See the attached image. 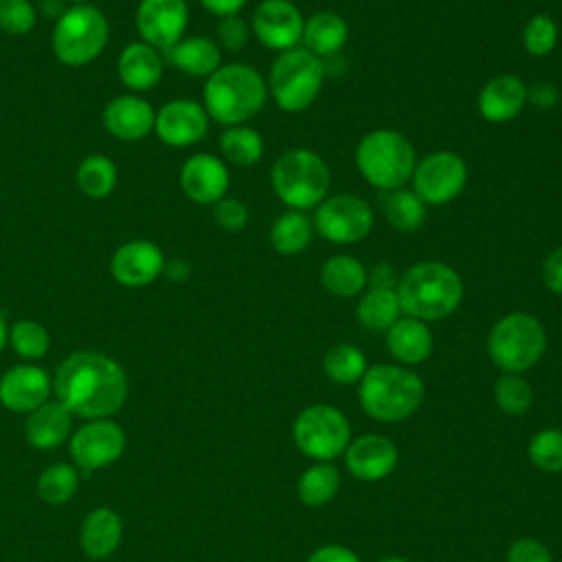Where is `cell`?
<instances>
[{"label": "cell", "instance_id": "obj_27", "mask_svg": "<svg viewBox=\"0 0 562 562\" xmlns=\"http://www.w3.org/2000/svg\"><path fill=\"white\" fill-rule=\"evenodd\" d=\"M123 538V520L110 507H94L79 527V547L90 560L110 558Z\"/></svg>", "mask_w": 562, "mask_h": 562}, {"label": "cell", "instance_id": "obj_3", "mask_svg": "<svg viewBox=\"0 0 562 562\" xmlns=\"http://www.w3.org/2000/svg\"><path fill=\"white\" fill-rule=\"evenodd\" d=\"M395 292L404 316L432 323L443 321L459 310L465 288L461 274L452 266L428 259L413 263L397 279Z\"/></svg>", "mask_w": 562, "mask_h": 562}, {"label": "cell", "instance_id": "obj_20", "mask_svg": "<svg viewBox=\"0 0 562 562\" xmlns=\"http://www.w3.org/2000/svg\"><path fill=\"white\" fill-rule=\"evenodd\" d=\"M101 121L108 134H112L119 140L134 143L154 132L156 110L147 99L127 92L116 94L105 103Z\"/></svg>", "mask_w": 562, "mask_h": 562}, {"label": "cell", "instance_id": "obj_53", "mask_svg": "<svg viewBox=\"0 0 562 562\" xmlns=\"http://www.w3.org/2000/svg\"><path fill=\"white\" fill-rule=\"evenodd\" d=\"M7 336H9V327H7L4 316L0 314V353H2V349L7 347Z\"/></svg>", "mask_w": 562, "mask_h": 562}, {"label": "cell", "instance_id": "obj_5", "mask_svg": "<svg viewBox=\"0 0 562 562\" xmlns=\"http://www.w3.org/2000/svg\"><path fill=\"white\" fill-rule=\"evenodd\" d=\"M358 384L362 411L384 424L406 419L424 400L422 378L402 364L369 367Z\"/></svg>", "mask_w": 562, "mask_h": 562}, {"label": "cell", "instance_id": "obj_46", "mask_svg": "<svg viewBox=\"0 0 562 562\" xmlns=\"http://www.w3.org/2000/svg\"><path fill=\"white\" fill-rule=\"evenodd\" d=\"M542 283L549 292L562 296V246L553 248L542 261Z\"/></svg>", "mask_w": 562, "mask_h": 562}, {"label": "cell", "instance_id": "obj_42", "mask_svg": "<svg viewBox=\"0 0 562 562\" xmlns=\"http://www.w3.org/2000/svg\"><path fill=\"white\" fill-rule=\"evenodd\" d=\"M37 22V9L31 0H0V31L26 35Z\"/></svg>", "mask_w": 562, "mask_h": 562}, {"label": "cell", "instance_id": "obj_32", "mask_svg": "<svg viewBox=\"0 0 562 562\" xmlns=\"http://www.w3.org/2000/svg\"><path fill=\"white\" fill-rule=\"evenodd\" d=\"M402 314L395 290L367 288L356 305V318L371 331H386Z\"/></svg>", "mask_w": 562, "mask_h": 562}, {"label": "cell", "instance_id": "obj_8", "mask_svg": "<svg viewBox=\"0 0 562 562\" xmlns=\"http://www.w3.org/2000/svg\"><path fill=\"white\" fill-rule=\"evenodd\" d=\"M547 349V331L538 316L509 312L487 334V356L503 373H525L540 362Z\"/></svg>", "mask_w": 562, "mask_h": 562}, {"label": "cell", "instance_id": "obj_40", "mask_svg": "<svg viewBox=\"0 0 562 562\" xmlns=\"http://www.w3.org/2000/svg\"><path fill=\"white\" fill-rule=\"evenodd\" d=\"M558 22L547 13L531 15L522 26V48L531 57H547L558 44Z\"/></svg>", "mask_w": 562, "mask_h": 562}, {"label": "cell", "instance_id": "obj_13", "mask_svg": "<svg viewBox=\"0 0 562 562\" xmlns=\"http://www.w3.org/2000/svg\"><path fill=\"white\" fill-rule=\"evenodd\" d=\"M125 430L112 417H108L90 419L79 426L68 439V450L75 468L90 474L119 461L125 452Z\"/></svg>", "mask_w": 562, "mask_h": 562}, {"label": "cell", "instance_id": "obj_26", "mask_svg": "<svg viewBox=\"0 0 562 562\" xmlns=\"http://www.w3.org/2000/svg\"><path fill=\"white\" fill-rule=\"evenodd\" d=\"M72 435V415L50 397L26 415L24 437L37 450H53L68 441Z\"/></svg>", "mask_w": 562, "mask_h": 562}, {"label": "cell", "instance_id": "obj_15", "mask_svg": "<svg viewBox=\"0 0 562 562\" xmlns=\"http://www.w3.org/2000/svg\"><path fill=\"white\" fill-rule=\"evenodd\" d=\"M140 40L160 53L184 37L189 26L187 0H140L134 13Z\"/></svg>", "mask_w": 562, "mask_h": 562}, {"label": "cell", "instance_id": "obj_38", "mask_svg": "<svg viewBox=\"0 0 562 562\" xmlns=\"http://www.w3.org/2000/svg\"><path fill=\"white\" fill-rule=\"evenodd\" d=\"M79 487V472L70 463H50L37 479V496L46 505L68 503Z\"/></svg>", "mask_w": 562, "mask_h": 562}, {"label": "cell", "instance_id": "obj_19", "mask_svg": "<svg viewBox=\"0 0 562 562\" xmlns=\"http://www.w3.org/2000/svg\"><path fill=\"white\" fill-rule=\"evenodd\" d=\"M180 187L184 195L204 206H213L228 193L231 173L226 162L215 154H193L180 167Z\"/></svg>", "mask_w": 562, "mask_h": 562}, {"label": "cell", "instance_id": "obj_17", "mask_svg": "<svg viewBox=\"0 0 562 562\" xmlns=\"http://www.w3.org/2000/svg\"><path fill=\"white\" fill-rule=\"evenodd\" d=\"M53 395V378L35 362L7 369L0 378V404L18 415H29Z\"/></svg>", "mask_w": 562, "mask_h": 562}, {"label": "cell", "instance_id": "obj_6", "mask_svg": "<svg viewBox=\"0 0 562 562\" xmlns=\"http://www.w3.org/2000/svg\"><path fill=\"white\" fill-rule=\"evenodd\" d=\"M274 195L294 211H314L331 187V173L321 154L307 147L285 149L270 169Z\"/></svg>", "mask_w": 562, "mask_h": 562}, {"label": "cell", "instance_id": "obj_52", "mask_svg": "<svg viewBox=\"0 0 562 562\" xmlns=\"http://www.w3.org/2000/svg\"><path fill=\"white\" fill-rule=\"evenodd\" d=\"M64 2H66V0H42V2H40V9H44L46 15H57V18H59V15L66 11Z\"/></svg>", "mask_w": 562, "mask_h": 562}, {"label": "cell", "instance_id": "obj_41", "mask_svg": "<svg viewBox=\"0 0 562 562\" xmlns=\"http://www.w3.org/2000/svg\"><path fill=\"white\" fill-rule=\"evenodd\" d=\"M529 461L549 474L562 472V430L560 428H544L536 432L527 448Z\"/></svg>", "mask_w": 562, "mask_h": 562}, {"label": "cell", "instance_id": "obj_28", "mask_svg": "<svg viewBox=\"0 0 562 562\" xmlns=\"http://www.w3.org/2000/svg\"><path fill=\"white\" fill-rule=\"evenodd\" d=\"M347 40H349V24L340 13L323 9L305 18L301 46L312 55H316L318 59L325 61L338 55L345 48Z\"/></svg>", "mask_w": 562, "mask_h": 562}, {"label": "cell", "instance_id": "obj_39", "mask_svg": "<svg viewBox=\"0 0 562 562\" xmlns=\"http://www.w3.org/2000/svg\"><path fill=\"white\" fill-rule=\"evenodd\" d=\"M494 402L507 415H522L533 402L531 384L522 373H501L494 382Z\"/></svg>", "mask_w": 562, "mask_h": 562}, {"label": "cell", "instance_id": "obj_12", "mask_svg": "<svg viewBox=\"0 0 562 562\" xmlns=\"http://www.w3.org/2000/svg\"><path fill=\"white\" fill-rule=\"evenodd\" d=\"M468 162L452 149H437L417 160L411 189L426 206H446L459 198L468 184Z\"/></svg>", "mask_w": 562, "mask_h": 562}, {"label": "cell", "instance_id": "obj_7", "mask_svg": "<svg viewBox=\"0 0 562 562\" xmlns=\"http://www.w3.org/2000/svg\"><path fill=\"white\" fill-rule=\"evenodd\" d=\"M325 75V61L303 46L279 53L266 77L268 97L288 114L303 112L318 99Z\"/></svg>", "mask_w": 562, "mask_h": 562}, {"label": "cell", "instance_id": "obj_49", "mask_svg": "<svg viewBox=\"0 0 562 562\" xmlns=\"http://www.w3.org/2000/svg\"><path fill=\"white\" fill-rule=\"evenodd\" d=\"M395 285H397V277H395V268L391 263L380 261L371 270H367V288L395 290Z\"/></svg>", "mask_w": 562, "mask_h": 562}, {"label": "cell", "instance_id": "obj_54", "mask_svg": "<svg viewBox=\"0 0 562 562\" xmlns=\"http://www.w3.org/2000/svg\"><path fill=\"white\" fill-rule=\"evenodd\" d=\"M378 562H408V560L397 558V555H391V558H382V560H378Z\"/></svg>", "mask_w": 562, "mask_h": 562}, {"label": "cell", "instance_id": "obj_1", "mask_svg": "<svg viewBox=\"0 0 562 562\" xmlns=\"http://www.w3.org/2000/svg\"><path fill=\"white\" fill-rule=\"evenodd\" d=\"M127 373L101 351L79 349L66 356L53 375L55 400L72 415L86 422L108 419L119 413L127 400Z\"/></svg>", "mask_w": 562, "mask_h": 562}, {"label": "cell", "instance_id": "obj_29", "mask_svg": "<svg viewBox=\"0 0 562 562\" xmlns=\"http://www.w3.org/2000/svg\"><path fill=\"white\" fill-rule=\"evenodd\" d=\"M325 292L338 299H353L367 290V268L353 255H331L318 270Z\"/></svg>", "mask_w": 562, "mask_h": 562}, {"label": "cell", "instance_id": "obj_4", "mask_svg": "<svg viewBox=\"0 0 562 562\" xmlns=\"http://www.w3.org/2000/svg\"><path fill=\"white\" fill-rule=\"evenodd\" d=\"M353 162L364 182L382 193L402 189L411 182L417 154L413 143L402 132L378 127L358 140Z\"/></svg>", "mask_w": 562, "mask_h": 562}, {"label": "cell", "instance_id": "obj_55", "mask_svg": "<svg viewBox=\"0 0 562 562\" xmlns=\"http://www.w3.org/2000/svg\"><path fill=\"white\" fill-rule=\"evenodd\" d=\"M66 2H70V4H88L90 0H66Z\"/></svg>", "mask_w": 562, "mask_h": 562}, {"label": "cell", "instance_id": "obj_34", "mask_svg": "<svg viewBox=\"0 0 562 562\" xmlns=\"http://www.w3.org/2000/svg\"><path fill=\"white\" fill-rule=\"evenodd\" d=\"M340 490V472L329 461H318L301 472L296 494L303 505L321 507L327 505Z\"/></svg>", "mask_w": 562, "mask_h": 562}, {"label": "cell", "instance_id": "obj_45", "mask_svg": "<svg viewBox=\"0 0 562 562\" xmlns=\"http://www.w3.org/2000/svg\"><path fill=\"white\" fill-rule=\"evenodd\" d=\"M507 562H553L551 551L536 538H520L509 544Z\"/></svg>", "mask_w": 562, "mask_h": 562}, {"label": "cell", "instance_id": "obj_44", "mask_svg": "<svg viewBox=\"0 0 562 562\" xmlns=\"http://www.w3.org/2000/svg\"><path fill=\"white\" fill-rule=\"evenodd\" d=\"M248 217H250L248 206L239 198L224 195L213 204V220L222 231L237 233L248 224Z\"/></svg>", "mask_w": 562, "mask_h": 562}, {"label": "cell", "instance_id": "obj_30", "mask_svg": "<svg viewBox=\"0 0 562 562\" xmlns=\"http://www.w3.org/2000/svg\"><path fill=\"white\" fill-rule=\"evenodd\" d=\"M314 235L316 231H314L312 217L305 211L288 209L281 215H277V220L272 222L268 239L279 255L296 257L312 244Z\"/></svg>", "mask_w": 562, "mask_h": 562}, {"label": "cell", "instance_id": "obj_21", "mask_svg": "<svg viewBox=\"0 0 562 562\" xmlns=\"http://www.w3.org/2000/svg\"><path fill=\"white\" fill-rule=\"evenodd\" d=\"M527 105V83L512 72L494 75L483 83L476 97V110L483 121L501 125L509 123Z\"/></svg>", "mask_w": 562, "mask_h": 562}, {"label": "cell", "instance_id": "obj_33", "mask_svg": "<svg viewBox=\"0 0 562 562\" xmlns=\"http://www.w3.org/2000/svg\"><path fill=\"white\" fill-rule=\"evenodd\" d=\"M220 154L224 162L235 167H252L263 158V136L250 125H231L220 134Z\"/></svg>", "mask_w": 562, "mask_h": 562}, {"label": "cell", "instance_id": "obj_9", "mask_svg": "<svg viewBox=\"0 0 562 562\" xmlns=\"http://www.w3.org/2000/svg\"><path fill=\"white\" fill-rule=\"evenodd\" d=\"M110 40V24L94 4H70L50 33V50L59 64L79 68L94 61Z\"/></svg>", "mask_w": 562, "mask_h": 562}, {"label": "cell", "instance_id": "obj_43", "mask_svg": "<svg viewBox=\"0 0 562 562\" xmlns=\"http://www.w3.org/2000/svg\"><path fill=\"white\" fill-rule=\"evenodd\" d=\"M250 24L241 18V15H228V18H220L217 29H215V42L220 48L228 50V53H239L248 46L250 42Z\"/></svg>", "mask_w": 562, "mask_h": 562}, {"label": "cell", "instance_id": "obj_14", "mask_svg": "<svg viewBox=\"0 0 562 562\" xmlns=\"http://www.w3.org/2000/svg\"><path fill=\"white\" fill-rule=\"evenodd\" d=\"M305 18L292 0H261L252 13L250 31L257 42L274 53L301 46Z\"/></svg>", "mask_w": 562, "mask_h": 562}, {"label": "cell", "instance_id": "obj_22", "mask_svg": "<svg viewBox=\"0 0 562 562\" xmlns=\"http://www.w3.org/2000/svg\"><path fill=\"white\" fill-rule=\"evenodd\" d=\"M347 470L360 481H382L397 465V448L382 435H362L345 450Z\"/></svg>", "mask_w": 562, "mask_h": 562}, {"label": "cell", "instance_id": "obj_11", "mask_svg": "<svg viewBox=\"0 0 562 562\" xmlns=\"http://www.w3.org/2000/svg\"><path fill=\"white\" fill-rule=\"evenodd\" d=\"M314 231L329 244L351 246L373 231V206L356 193L327 195L312 215Z\"/></svg>", "mask_w": 562, "mask_h": 562}, {"label": "cell", "instance_id": "obj_24", "mask_svg": "<svg viewBox=\"0 0 562 562\" xmlns=\"http://www.w3.org/2000/svg\"><path fill=\"white\" fill-rule=\"evenodd\" d=\"M165 64L189 77H211L222 66V48L213 37L184 35L173 46L162 50Z\"/></svg>", "mask_w": 562, "mask_h": 562}, {"label": "cell", "instance_id": "obj_2", "mask_svg": "<svg viewBox=\"0 0 562 562\" xmlns=\"http://www.w3.org/2000/svg\"><path fill=\"white\" fill-rule=\"evenodd\" d=\"M268 101L266 77L241 61L222 64L204 79L202 105L211 121L231 127L246 125Z\"/></svg>", "mask_w": 562, "mask_h": 562}, {"label": "cell", "instance_id": "obj_35", "mask_svg": "<svg viewBox=\"0 0 562 562\" xmlns=\"http://www.w3.org/2000/svg\"><path fill=\"white\" fill-rule=\"evenodd\" d=\"M116 165L103 154H90L77 167V187L92 200L108 198L116 187Z\"/></svg>", "mask_w": 562, "mask_h": 562}, {"label": "cell", "instance_id": "obj_16", "mask_svg": "<svg viewBox=\"0 0 562 562\" xmlns=\"http://www.w3.org/2000/svg\"><path fill=\"white\" fill-rule=\"evenodd\" d=\"M209 114L193 99H171L156 110L154 134L169 147H191L209 132Z\"/></svg>", "mask_w": 562, "mask_h": 562}, {"label": "cell", "instance_id": "obj_31", "mask_svg": "<svg viewBox=\"0 0 562 562\" xmlns=\"http://www.w3.org/2000/svg\"><path fill=\"white\" fill-rule=\"evenodd\" d=\"M380 211H382L386 224L402 233L417 231L426 222V215H428V206L408 187L382 191Z\"/></svg>", "mask_w": 562, "mask_h": 562}, {"label": "cell", "instance_id": "obj_48", "mask_svg": "<svg viewBox=\"0 0 562 562\" xmlns=\"http://www.w3.org/2000/svg\"><path fill=\"white\" fill-rule=\"evenodd\" d=\"M307 562H360V558L342 544H325V547H318L307 558Z\"/></svg>", "mask_w": 562, "mask_h": 562}, {"label": "cell", "instance_id": "obj_23", "mask_svg": "<svg viewBox=\"0 0 562 562\" xmlns=\"http://www.w3.org/2000/svg\"><path fill=\"white\" fill-rule=\"evenodd\" d=\"M165 68L162 53L143 40L130 42L119 59H116V75L125 88H130L134 94L151 90L160 83Z\"/></svg>", "mask_w": 562, "mask_h": 562}, {"label": "cell", "instance_id": "obj_25", "mask_svg": "<svg viewBox=\"0 0 562 562\" xmlns=\"http://www.w3.org/2000/svg\"><path fill=\"white\" fill-rule=\"evenodd\" d=\"M386 349L402 367H415L430 358L432 353V331L428 323L400 316L386 331Z\"/></svg>", "mask_w": 562, "mask_h": 562}, {"label": "cell", "instance_id": "obj_37", "mask_svg": "<svg viewBox=\"0 0 562 562\" xmlns=\"http://www.w3.org/2000/svg\"><path fill=\"white\" fill-rule=\"evenodd\" d=\"M7 345L26 362H35L44 358L50 349V334L48 329L33 321V318H20L9 327Z\"/></svg>", "mask_w": 562, "mask_h": 562}, {"label": "cell", "instance_id": "obj_36", "mask_svg": "<svg viewBox=\"0 0 562 562\" xmlns=\"http://www.w3.org/2000/svg\"><path fill=\"white\" fill-rule=\"evenodd\" d=\"M367 358L364 353L349 342H338L329 347V351L323 358V371L325 375L342 386L358 384L362 375L367 373Z\"/></svg>", "mask_w": 562, "mask_h": 562}, {"label": "cell", "instance_id": "obj_18", "mask_svg": "<svg viewBox=\"0 0 562 562\" xmlns=\"http://www.w3.org/2000/svg\"><path fill=\"white\" fill-rule=\"evenodd\" d=\"M162 248L149 239H130L121 244L110 259V272L125 288H145L162 277Z\"/></svg>", "mask_w": 562, "mask_h": 562}, {"label": "cell", "instance_id": "obj_50", "mask_svg": "<svg viewBox=\"0 0 562 562\" xmlns=\"http://www.w3.org/2000/svg\"><path fill=\"white\" fill-rule=\"evenodd\" d=\"M248 0H200V4L217 18H228V15H239V11L246 7Z\"/></svg>", "mask_w": 562, "mask_h": 562}, {"label": "cell", "instance_id": "obj_10", "mask_svg": "<svg viewBox=\"0 0 562 562\" xmlns=\"http://www.w3.org/2000/svg\"><path fill=\"white\" fill-rule=\"evenodd\" d=\"M292 437L305 457H312L314 461H331L345 454L351 441V428L336 406L312 404L294 419Z\"/></svg>", "mask_w": 562, "mask_h": 562}, {"label": "cell", "instance_id": "obj_51", "mask_svg": "<svg viewBox=\"0 0 562 562\" xmlns=\"http://www.w3.org/2000/svg\"><path fill=\"white\" fill-rule=\"evenodd\" d=\"M189 263L184 259H171V261H165V270L162 274L171 281H184L189 277Z\"/></svg>", "mask_w": 562, "mask_h": 562}, {"label": "cell", "instance_id": "obj_47", "mask_svg": "<svg viewBox=\"0 0 562 562\" xmlns=\"http://www.w3.org/2000/svg\"><path fill=\"white\" fill-rule=\"evenodd\" d=\"M527 103L540 110H551L560 103V90L549 81H536L533 86H527Z\"/></svg>", "mask_w": 562, "mask_h": 562}]
</instances>
